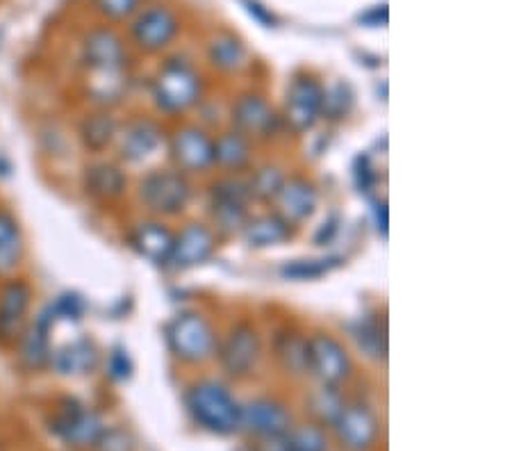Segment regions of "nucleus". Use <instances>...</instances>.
I'll list each match as a JSON object with an SVG mask.
<instances>
[{
    "label": "nucleus",
    "instance_id": "58836bf2",
    "mask_svg": "<svg viewBox=\"0 0 512 451\" xmlns=\"http://www.w3.org/2000/svg\"><path fill=\"white\" fill-rule=\"evenodd\" d=\"M355 178H358L360 192H369V187L374 185V171H371L367 158H360V160H358V169H355Z\"/></svg>",
    "mask_w": 512,
    "mask_h": 451
},
{
    "label": "nucleus",
    "instance_id": "7ed1b4c3",
    "mask_svg": "<svg viewBox=\"0 0 512 451\" xmlns=\"http://www.w3.org/2000/svg\"><path fill=\"white\" fill-rule=\"evenodd\" d=\"M169 344L185 363H205L217 349V338L208 319L198 313H183L169 326Z\"/></svg>",
    "mask_w": 512,
    "mask_h": 451
},
{
    "label": "nucleus",
    "instance_id": "2f4dec72",
    "mask_svg": "<svg viewBox=\"0 0 512 451\" xmlns=\"http://www.w3.org/2000/svg\"><path fill=\"white\" fill-rule=\"evenodd\" d=\"M344 401L337 395L335 388H321L319 395L312 399V413L319 417V422L324 424H333V420L340 413Z\"/></svg>",
    "mask_w": 512,
    "mask_h": 451
},
{
    "label": "nucleus",
    "instance_id": "4468645a",
    "mask_svg": "<svg viewBox=\"0 0 512 451\" xmlns=\"http://www.w3.org/2000/svg\"><path fill=\"white\" fill-rule=\"evenodd\" d=\"M178 35V19L167 7H151L132 23V39L144 51H162Z\"/></svg>",
    "mask_w": 512,
    "mask_h": 451
},
{
    "label": "nucleus",
    "instance_id": "473e14b6",
    "mask_svg": "<svg viewBox=\"0 0 512 451\" xmlns=\"http://www.w3.org/2000/svg\"><path fill=\"white\" fill-rule=\"evenodd\" d=\"M51 313L57 319H69V322H78V319H82V315H85V301H82V297H78V294H71L66 292L62 294V297H57L51 306Z\"/></svg>",
    "mask_w": 512,
    "mask_h": 451
},
{
    "label": "nucleus",
    "instance_id": "b1692460",
    "mask_svg": "<svg viewBox=\"0 0 512 451\" xmlns=\"http://www.w3.org/2000/svg\"><path fill=\"white\" fill-rule=\"evenodd\" d=\"M23 256L21 226L10 212L0 210V276H10Z\"/></svg>",
    "mask_w": 512,
    "mask_h": 451
},
{
    "label": "nucleus",
    "instance_id": "f8f14e48",
    "mask_svg": "<svg viewBox=\"0 0 512 451\" xmlns=\"http://www.w3.org/2000/svg\"><path fill=\"white\" fill-rule=\"evenodd\" d=\"M82 60L87 62L94 76H107V73H123L126 64V48L121 39L107 28H96L85 37L82 44Z\"/></svg>",
    "mask_w": 512,
    "mask_h": 451
},
{
    "label": "nucleus",
    "instance_id": "a211bd4d",
    "mask_svg": "<svg viewBox=\"0 0 512 451\" xmlns=\"http://www.w3.org/2000/svg\"><path fill=\"white\" fill-rule=\"evenodd\" d=\"M98 365V349L92 340L87 338H78L64 347L55 349L51 354V363L48 367H53V372L60 376H85L92 374Z\"/></svg>",
    "mask_w": 512,
    "mask_h": 451
},
{
    "label": "nucleus",
    "instance_id": "7c9ffc66",
    "mask_svg": "<svg viewBox=\"0 0 512 451\" xmlns=\"http://www.w3.org/2000/svg\"><path fill=\"white\" fill-rule=\"evenodd\" d=\"M355 340H358L360 349L365 351L367 356L376 360H381L385 356V349H387L385 331L376 319H365V322H360L358 331H355Z\"/></svg>",
    "mask_w": 512,
    "mask_h": 451
},
{
    "label": "nucleus",
    "instance_id": "dca6fc26",
    "mask_svg": "<svg viewBox=\"0 0 512 451\" xmlns=\"http://www.w3.org/2000/svg\"><path fill=\"white\" fill-rule=\"evenodd\" d=\"M214 249V235L208 226L203 224H189L183 228V233L173 237V251L169 262L173 267L187 269L201 265L203 260L210 258Z\"/></svg>",
    "mask_w": 512,
    "mask_h": 451
},
{
    "label": "nucleus",
    "instance_id": "f3484780",
    "mask_svg": "<svg viewBox=\"0 0 512 451\" xmlns=\"http://www.w3.org/2000/svg\"><path fill=\"white\" fill-rule=\"evenodd\" d=\"M173 158L187 171H203L214 162V142L198 128H185L173 137Z\"/></svg>",
    "mask_w": 512,
    "mask_h": 451
},
{
    "label": "nucleus",
    "instance_id": "20e7f679",
    "mask_svg": "<svg viewBox=\"0 0 512 451\" xmlns=\"http://www.w3.org/2000/svg\"><path fill=\"white\" fill-rule=\"evenodd\" d=\"M51 431L71 449H94L96 440L105 431V422L92 408L66 401L53 415Z\"/></svg>",
    "mask_w": 512,
    "mask_h": 451
},
{
    "label": "nucleus",
    "instance_id": "5701e85b",
    "mask_svg": "<svg viewBox=\"0 0 512 451\" xmlns=\"http://www.w3.org/2000/svg\"><path fill=\"white\" fill-rule=\"evenodd\" d=\"M85 187L87 192L94 196V199L101 201H112L126 190V176L123 171L114 167V164H94V167L87 169L85 174Z\"/></svg>",
    "mask_w": 512,
    "mask_h": 451
},
{
    "label": "nucleus",
    "instance_id": "a19ab883",
    "mask_svg": "<svg viewBox=\"0 0 512 451\" xmlns=\"http://www.w3.org/2000/svg\"><path fill=\"white\" fill-rule=\"evenodd\" d=\"M376 219H378V231H381L383 235H387V205L385 203H378Z\"/></svg>",
    "mask_w": 512,
    "mask_h": 451
},
{
    "label": "nucleus",
    "instance_id": "0eeeda50",
    "mask_svg": "<svg viewBox=\"0 0 512 451\" xmlns=\"http://www.w3.org/2000/svg\"><path fill=\"white\" fill-rule=\"evenodd\" d=\"M308 369L324 388H337L349 379L351 358L335 338L319 333L308 340Z\"/></svg>",
    "mask_w": 512,
    "mask_h": 451
},
{
    "label": "nucleus",
    "instance_id": "393cba45",
    "mask_svg": "<svg viewBox=\"0 0 512 451\" xmlns=\"http://www.w3.org/2000/svg\"><path fill=\"white\" fill-rule=\"evenodd\" d=\"M289 237V224L280 215H267L258 217L244 224V240L253 249H267L285 242Z\"/></svg>",
    "mask_w": 512,
    "mask_h": 451
},
{
    "label": "nucleus",
    "instance_id": "39448f33",
    "mask_svg": "<svg viewBox=\"0 0 512 451\" xmlns=\"http://www.w3.org/2000/svg\"><path fill=\"white\" fill-rule=\"evenodd\" d=\"M294 426L292 413L285 404L276 399H253L242 406V420H239V431H246L249 436L262 442H271L283 438L285 433Z\"/></svg>",
    "mask_w": 512,
    "mask_h": 451
},
{
    "label": "nucleus",
    "instance_id": "4be33fe9",
    "mask_svg": "<svg viewBox=\"0 0 512 451\" xmlns=\"http://www.w3.org/2000/svg\"><path fill=\"white\" fill-rule=\"evenodd\" d=\"M132 246H135L139 256L148 258L151 262H158V265H164L169 262L171 251H173V233L167 226L162 224H142L130 237Z\"/></svg>",
    "mask_w": 512,
    "mask_h": 451
},
{
    "label": "nucleus",
    "instance_id": "e433bc0d",
    "mask_svg": "<svg viewBox=\"0 0 512 451\" xmlns=\"http://www.w3.org/2000/svg\"><path fill=\"white\" fill-rule=\"evenodd\" d=\"M349 103H351L349 92H346V87L340 85L330 89V92H324V110L321 112L330 114L333 119H340L342 114H346V110H349Z\"/></svg>",
    "mask_w": 512,
    "mask_h": 451
},
{
    "label": "nucleus",
    "instance_id": "bb28decb",
    "mask_svg": "<svg viewBox=\"0 0 512 451\" xmlns=\"http://www.w3.org/2000/svg\"><path fill=\"white\" fill-rule=\"evenodd\" d=\"M251 158L249 139L242 133H226L214 144V162L224 164L228 169H242Z\"/></svg>",
    "mask_w": 512,
    "mask_h": 451
},
{
    "label": "nucleus",
    "instance_id": "423d86ee",
    "mask_svg": "<svg viewBox=\"0 0 512 451\" xmlns=\"http://www.w3.org/2000/svg\"><path fill=\"white\" fill-rule=\"evenodd\" d=\"M142 201L158 215H178L192 196L187 178L178 171H153L142 180Z\"/></svg>",
    "mask_w": 512,
    "mask_h": 451
},
{
    "label": "nucleus",
    "instance_id": "6e6552de",
    "mask_svg": "<svg viewBox=\"0 0 512 451\" xmlns=\"http://www.w3.org/2000/svg\"><path fill=\"white\" fill-rule=\"evenodd\" d=\"M198 92H201V82L196 73L187 64L171 62L160 71L155 80V98L158 105L169 112L185 110L196 103Z\"/></svg>",
    "mask_w": 512,
    "mask_h": 451
},
{
    "label": "nucleus",
    "instance_id": "c756f323",
    "mask_svg": "<svg viewBox=\"0 0 512 451\" xmlns=\"http://www.w3.org/2000/svg\"><path fill=\"white\" fill-rule=\"evenodd\" d=\"M285 185V176L276 167H262L255 171L249 183V194L258 201H276Z\"/></svg>",
    "mask_w": 512,
    "mask_h": 451
},
{
    "label": "nucleus",
    "instance_id": "72a5a7b5",
    "mask_svg": "<svg viewBox=\"0 0 512 451\" xmlns=\"http://www.w3.org/2000/svg\"><path fill=\"white\" fill-rule=\"evenodd\" d=\"M94 451H135V440L128 431L117 429V426H112V429L105 426L101 438L96 440Z\"/></svg>",
    "mask_w": 512,
    "mask_h": 451
},
{
    "label": "nucleus",
    "instance_id": "4c0bfd02",
    "mask_svg": "<svg viewBox=\"0 0 512 451\" xmlns=\"http://www.w3.org/2000/svg\"><path fill=\"white\" fill-rule=\"evenodd\" d=\"M107 374L114 381H126L130 376V358L123 349H114L110 358H107Z\"/></svg>",
    "mask_w": 512,
    "mask_h": 451
},
{
    "label": "nucleus",
    "instance_id": "cd10ccee",
    "mask_svg": "<svg viewBox=\"0 0 512 451\" xmlns=\"http://www.w3.org/2000/svg\"><path fill=\"white\" fill-rule=\"evenodd\" d=\"M278 360L289 374H305L308 369V340L296 333H287L278 340Z\"/></svg>",
    "mask_w": 512,
    "mask_h": 451
},
{
    "label": "nucleus",
    "instance_id": "c85d7f7f",
    "mask_svg": "<svg viewBox=\"0 0 512 451\" xmlns=\"http://www.w3.org/2000/svg\"><path fill=\"white\" fill-rule=\"evenodd\" d=\"M210 60L214 67L224 71H235L239 67H244L246 51L233 37H217L210 44Z\"/></svg>",
    "mask_w": 512,
    "mask_h": 451
},
{
    "label": "nucleus",
    "instance_id": "a878e982",
    "mask_svg": "<svg viewBox=\"0 0 512 451\" xmlns=\"http://www.w3.org/2000/svg\"><path fill=\"white\" fill-rule=\"evenodd\" d=\"M80 137L87 149L103 151L114 142V137H117V121H114L112 114L107 112L92 114V117L82 121Z\"/></svg>",
    "mask_w": 512,
    "mask_h": 451
},
{
    "label": "nucleus",
    "instance_id": "c9c22d12",
    "mask_svg": "<svg viewBox=\"0 0 512 451\" xmlns=\"http://www.w3.org/2000/svg\"><path fill=\"white\" fill-rule=\"evenodd\" d=\"M139 0H96L98 12L112 21H123L137 12Z\"/></svg>",
    "mask_w": 512,
    "mask_h": 451
},
{
    "label": "nucleus",
    "instance_id": "412c9836",
    "mask_svg": "<svg viewBox=\"0 0 512 451\" xmlns=\"http://www.w3.org/2000/svg\"><path fill=\"white\" fill-rule=\"evenodd\" d=\"M162 142V133L158 123L148 119L132 121L121 135V158L128 162H139L158 149Z\"/></svg>",
    "mask_w": 512,
    "mask_h": 451
},
{
    "label": "nucleus",
    "instance_id": "2eb2a0df",
    "mask_svg": "<svg viewBox=\"0 0 512 451\" xmlns=\"http://www.w3.org/2000/svg\"><path fill=\"white\" fill-rule=\"evenodd\" d=\"M55 324V317L51 313V308H44L35 319V324L26 326V331L21 333L19 338V358L21 363L28 369H44L51 363V328Z\"/></svg>",
    "mask_w": 512,
    "mask_h": 451
},
{
    "label": "nucleus",
    "instance_id": "9d476101",
    "mask_svg": "<svg viewBox=\"0 0 512 451\" xmlns=\"http://www.w3.org/2000/svg\"><path fill=\"white\" fill-rule=\"evenodd\" d=\"M221 367L233 379L249 376L260 358V338L249 324H237L219 351Z\"/></svg>",
    "mask_w": 512,
    "mask_h": 451
},
{
    "label": "nucleus",
    "instance_id": "6ab92c4d",
    "mask_svg": "<svg viewBox=\"0 0 512 451\" xmlns=\"http://www.w3.org/2000/svg\"><path fill=\"white\" fill-rule=\"evenodd\" d=\"M278 208L280 217H283L287 224H294V221H305L312 217V212L317 208V190L312 183L303 178H292L285 180L283 190L278 194Z\"/></svg>",
    "mask_w": 512,
    "mask_h": 451
},
{
    "label": "nucleus",
    "instance_id": "ea45409f",
    "mask_svg": "<svg viewBox=\"0 0 512 451\" xmlns=\"http://www.w3.org/2000/svg\"><path fill=\"white\" fill-rule=\"evenodd\" d=\"M246 5H249V12L258 16L262 23H274V16H271L267 10H262V5L253 3V0H246Z\"/></svg>",
    "mask_w": 512,
    "mask_h": 451
},
{
    "label": "nucleus",
    "instance_id": "1a4fd4ad",
    "mask_svg": "<svg viewBox=\"0 0 512 451\" xmlns=\"http://www.w3.org/2000/svg\"><path fill=\"white\" fill-rule=\"evenodd\" d=\"M324 110V89L312 78H296L287 92L285 119L296 133L315 126Z\"/></svg>",
    "mask_w": 512,
    "mask_h": 451
},
{
    "label": "nucleus",
    "instance_id": "aec40b11",
    "mask_svg": "<svg viewBox=\"0 0 512 451\" xmlns=\"http://www.w3.org/2000/svg\"><path fill=\"white\" fill-rule=\"evenodd\" d=\"M235 123L242 135L267 137L276 128V114L260 96H244L235 105Z\"/></svg>",
    "mask_w": 512,
    "mask_h": 451
},
{
    "label": "nucleus",
    "instance_id": "f03ea898",
    "mask_svg": "<svg viewBox=\"0 0 512 451\" xmlns=\"http://www.w3.org/2000/svg\"><path fill=\"white\" fill-rule=\"evenodd\" d=\"M330 429L344 451H374L381 438V422L362 401H344Z\"/></svg>",
    "mask_w": 512,
    "mask_h": 451
},
{
    "label": "nucleus",
    "instance_id": "9b49d317",
    "mask_svg": "<svg viewBox=\"0 0 512 451\" xmlns=\"http://www.w3.org/2000/svg\"><path fill=\"white\" fill-rule=\"evenodd\" d=\"M32 290L26 281H7L0 287V344L19 342L26 331Z\"/></svg>",
    "mask_w": 512,
    "mask_h": 451
},
{
    "label": "nucleus",
    "instance_id": "f257e3e1",
    "mask_svg": "<svg viewBox=\"0 0 512 451\" xmlns=\"http://www.w3.org/2000/svg\"><path fill=\"white\" fill-rule=\"evenodd\" d=\"M185 404L192 420L201 429L214 433V436H230L239 431L242 420V406L230 395V390L217 381L194 383L187 390Z\"/></svg>",
    "mask_w": 512,
    "mask_h": 451
},
{
    "label": "nucleus",
    "instance_id": "ddd939ff",
    "mask_svg": "<svg viewBox=\"0 0 512 451\" xmlns=\"http://www.w3.org/2000/svg\"><path fill=\"white\" fill-rule=\"evenodd\" d=\"M249 185L239 180H221L212 187V217L224 231H237L249 221Z\"/></svg>",
    "mask_w": 512,
    "mask_h": 451
},
{
    "label": "nucleus",
    "instance_id": "f704fd0d",
    "mask_svg": "<svg viewBox=\"0 0 512 451\" xmlns=\"http://www.w3.org/2000/svg\"><path fill=\"white\" fill-rule=\"evenodd\" d=\"M330 267H333L330 265V260H299L294 262V265H287L283 269V274L299 278V281H308V278H317L321 274H326Z\"/></svg>",
    "mask_w": 512,
    "mask_h": 451
}]
</instances>
